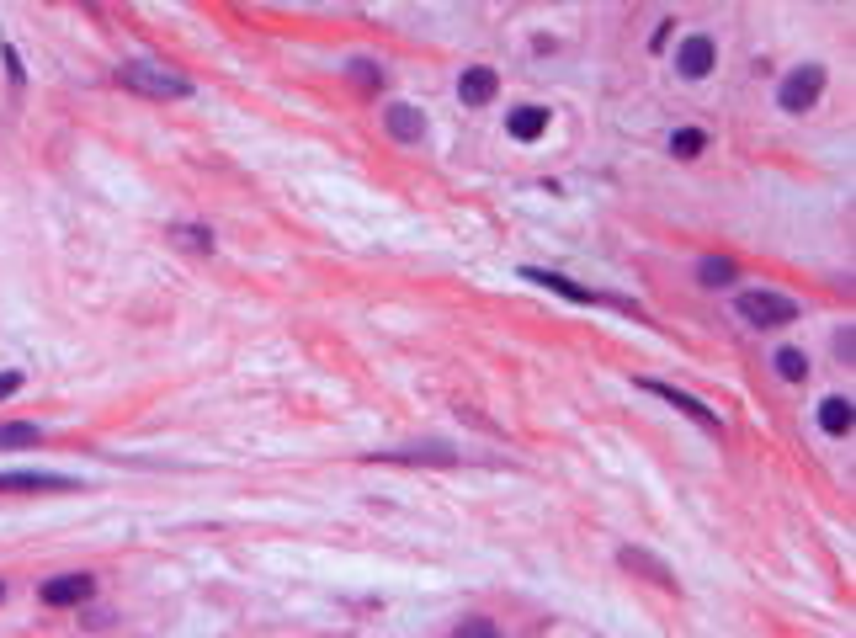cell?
<instances>
[{"label": "cell", "instance_id": "1", "mask_svg": "<svg viewBox=\"0 0 856 638\" xmlns=\"http://www.w3.org/2000/svg\"><path fill=\"white\" fill-rule=\"evenodd\" d=\"M117 86H128V91H139V96H192V80L187 75H171V70H160V64H144V59H133V64H117Z\"/></svg>", "mask_w": 856, "mask_h": 638}, {"label": "cell", "instance_id": "2", "mask_svg": "<svg viewBox=\"0 0 856 638\" xmlns=\"http://www.w3.org/2000/svg\"><path fill=\"white\" fill-rule=\"evenodd\" d=\"M819 91H825V64H798V70L782 80L777 107L782 112H809L819 102Z\"/></svg>", "mask_w": 856, "mask_h": 638}, {"label": "cell", "instance_id": "3", "mask_svg": "<svg viewBox=\"0 0 856 638\" xmlns=\"http://www.w3.org/2000/svg\"><path fill=\"white\" fill-rule=\"evenodd\" d=\"M740 314L750 319V325H793V319H798V304H793V298H782V293H740Z\"/></svg>", "mask_w": 856, "mask_h": 638}, {"label": "cell", "instance_id": "4", "mask_svg": "<svg viewBox=\"0 0 856 638\" xmlns=\"http://www.w3.org/2000/svg\"><path fill=\"white\" fill-rule=\"evenodd\" d=\"M91 591H96V580L75 569V575L43 580V585H38V601H43V607H80V601H91Z\"/></svg>", "mask_w": 856, "mask_h": 638}, {"label": "cell", "instance_id": "5", "mask_svg": "<svg viewBox=\"0 0 856 638\" xmlns=\"http://www.w3.org/2000/svg\"><path fill=\"white\" fill-rule=\"evenodd\" d=\"M718 64V48H713V38L708 32H692V38H686L681 48H676V70L686 75V80H702Z\"/></svg>", "mask_w": 856, "mask_h": 638}, {"label": "cell", "instance_id": "6", "mask_svg": "<svg viewBox=\"0 0 856 638\" xmlns=\"http://www.w3.org/2000/svg\"><path fill=\"white\" fill-rule=\"evenodd\" d=\"M639 389H644V394H660L665 405H676L681 415H692V421H697L702 431H718V415H713L708 405H702V399H692V394H681V389H670V383H660V378H644Z\"/></svg>", "mask_w": 856, "mask_h": 638}, {"label": "cell", "instance_id": "7", "mask_svg": "<svg viewBox=\"0 0 856 638\" xmlns=\"http://www.w3.org/2000/svg\"><path fill=\"white\" fill-rule=\"evenodd\" d=\"M495 91H500V75L490 70V64H468V70L458 75V96H463V107H490V102H495Z\"/></svg>", "mask_w": 856, "mask_h": 638}, {"label": "cell", "instance_id": "8", "mask_svg": "<svg viewBox=\"0 0 856 638\" xmlns=\"http://www.w3.org/2000/svg\"><path fill=\"white\" fill-rule=\"evenodd\" d=\"M383 123H389V133H394L399 144H421V133H426V117H421V107H410V102L383 107Z\"/></svg>", "mask_w": 856, "mask_h": 638}, {"label": "cell", "instance_id": "9", "mask_svg": "<svg viewBox=\"0 0 856 638\" xmlns=\"http://www.w3.org/2000/svg\"><path fill=\"white\" fill-rule=\"evenodd\" d=\"M506 133H511L516 144L543 139V133H548V107H516V112L506 117Z\"/></svg>", "mask_w": 856, "mask_h": 638}, {"label": "cell", "instance_id": "10", "mask_svg": "<svg viewBox=\"0 0 856 638\" xmlns=\"http://www.w3.org/2000/svg\"><path fill=\"white\" fill-rule=\"evenodd\" d=\"M0 490H11V495H38V490H75V484L59 479V474H0Z\"/></svg>", "mask_w": 856, "mask_h": 638}, {"label": "cell", "instance_id": "11", "mask_svg": "<svg viewBox=\"0 0 856 638\" xmlns=\"http://www.w3.org/2000/svg\"><path fill=\"white\" fill-rule=\"evenodd\" d=\"M522 277H532L537 288H553V293H564V298H575V304H601V298L591 293V288H575L569 277H559V272H537V266H527Z\"/></svg>", "mask_w": 856, "mask_h": 638}, {"label": "cell", "instance_id": "12", "mask_svg": "<svg viewBox=\"0 0 856 638\" xmlns=\"http://www.w3.org/2000/svg\"><path fill=\"white\" fill-rule=\"evenodd\" d=\"M851 421H856L851 399H841V394H830L825 405H819V426H825L830 436H846V431H851Z\"/></svg>", "mask_w": 856, "mask_h": 638}, {"label": "cell", "instance_id": "13", "mask_svg": "<svg viewBox=\"0 0 856 638\" xmlns=\"http://www.w3.org/2000/svg\"><path fill=\"white\" fill-rule=\"evenodd\" d=\"M38 442H43V426H32V421H6V426H0V452L38 447Z\"/></svg>", "mask_w": 856, "mask_h": 638}, {"label": "cell", "instance_id": "14", "mask_svg": "<svg viewBox=\"0 0 856 638\" xmlns=\"http://www.w3.org/2000/svg\"><path fill=\"white\" fill-rule=\"evenodd\" d=\"M383 458H394V463H452L458 452H447V447H399V452H383Z\"/></svg>", "mask_w": 856, "mask_h": 638}, {"label": "cell", "instance_id": "15", "mask_svg": "<svg viewBox=\"0 0 856 638\" xmlns=\"http://www.w3.org/2000/svg\"><path fill=\"white\" fill-rule=\"evenodd\" d=\"M697 277H702V288H729V282L740 277V272H734V261H713V256H708V261L697 266Z\"/></svg>", "mask_w": 856, "mask_h": 638}, {"label": "cell", "instance_id": "16", "mask_svg": "<svg viewBox=\"0 0 856 638\" xmlns=\"http://www.w3.org/2000/svg\"><path fill=\"white\" fill-rule=\"evenodd\" d=\"M771 362H777V373H782L787 383L809 378V357H803V351H793V346H782V351H777V357H771Z\"/></svg>", "mask_w": 856, "mask_h": 638}, {"label": "cell", "instance_id": "17", "mask_svg": "<svg viewBox=\"0 0 856 638\" xmlns=\"http://www.w3.org/2000/svg\"><path fill=\"white\" fill-rule=\"evenodd\" d=\"M623 564H628V569H644V575L660 580V585H670V569H665L660 559H649V553H639V548H623Z\"/></svg>", "mask_w": 856, "mask_h": 638}, {"label": "cell", "instance_id": "18", "mask_svg": "<svg viewBox=\"0 0 856 638\" xmlns=\"http://www.w3.org/2000/svg\"><path fill=\"white\" fill-rule=\"evenodd\" d=\"M702 144H708V139H702V128H676V133H670V149H676L681 160H697Z\"/></svg>", "mask_w": 856, "mask_h": 638}, {"label": "cell", "instance_id": "19", "mask_svg": "<svg viewBox=\"0 0 856 638\" xmlns=\"http://www.w3.org/2000/svg\"><path fill=\"white\" fill-rule=\"evenodd\" d=\"M452 638H495V617H468L452 628Z\"/></svg>", "mask_w": 856, "mask_h": 638}, {"label": "cell", "instance_id": "20", "mask_svg": "<svg viewBox=\"0 0 856 638\" xmlns=\"http://www.w3.org/2000/svg\"><path fill=\"white\" fill-rule=\"evenodd\" d=\"M357 80H362V86H383V70H373L367 59H357Z\"/></svg>", "mask_w": 856, "mask_h": 638}, {"label": "cell", "instance_id": "21", "mask_svg": "<svg viewBox=\"0 0 856 638\" xmlns=\"http://www.w3.org/2000/svg\"><path fill=\"white\" fill-rule=\"evenodd\" d=\"M16 389H22V373H0V399H11Z\"/></svg>", "mask_w": 856, "mask_h": 638}, {"label": "cell", "instance_id": "22", "mask_svg": "<svg viewBox=\"0 0 856 638\" xmlns=\"http://www.w3.org/2000/svg\"><path fill=\"white\" fill-rule=\"evenodd\" d=\"M0 601H6V585H0Z\"/></svg>", "mask_w": 856, "mask_h": 638}]
</instances>
